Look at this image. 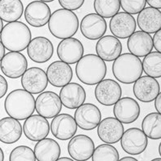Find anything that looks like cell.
<instances>
[{"instance_id": "16", "label": "cell", "mask_w": 161, "mask_h": 161, "mask_svg": "<svg viewBox=\"0 0 161 161\" xmlns=\"http://www.w3.org/2000/svg\"><path fill=\"white\" fill-rule=\"evenodd\" d=\"M53 43L43 36L31 39L27 46V54L31 61L36 63H44L51 59L53 55Z\"/></svg>"}, {"instance_id": "37", "label": "cell", "mask_w": 161, "mask_h": 161, "mask_svg": "<svg viewBox=\"0 0 161 161\" xmlns=\"http://www.w3.org/2000/svg\"><path fill=\"white\" fill-rule=\"evenodd\" d=\"M58 2L64 9L75 11L84 5V0H58Z\"/></svg>"}, {"instance_id": "26", "label": "cell", "mask_w": 161, "mask_h": 161, "mask_svg": "<svg viewBox=\"0 0 161 161\" xmlns=\"http://www.w3.org/2000/svg\"><path fill=\"white\" fill-rule=\"evenodd\" d=\"M129 53L142 57L147 56L153 49V43L151 35L144 31H136L129 37L127 43Z\"/></svg>"}, {"instance_id": "43", "label": "cell", "mask_w": 161, "mask_h": 161, "mask_svg": "<svg viewBox=\"0 0 161 161\" xmlns=\"http://www.w3.org/2000/svg\"><path fill=\"white\" fill-rule=\"evenodd\" d=\"M119 160H120V161H137V159H135V158L129 157V156H128V157L122 158V159H119Z\"/></svg>"}, {"instance_id": "3", "label": "cell", "mask_w": 161, "mask_h": 161, "mask_svg": "<svg viewBox=\"0 0 161 161\" xmlns=\"http://www.w3.org/2000/svg\"><path fill=\"white\" fill-rule=\"evenodd\" d=\"M32 38L31 30L18 20L5 25L0 34V41L10 52H21L27 48Z\"/></svg>"}, {"instance_id": "19", "label": "cell", "mask_w": 161, "mask_h": 161, "mask_svg": "<svg viewBox=\"0 0 161 161\" xmlns=\"http://www.w3.org/2000/svg\"><path fill=\"white\" fill-rule=\"evenodd\" d=\"M84 46L80 40L75 38L64 39L57 48V56L61 61L67 64H75L84 56Z\"/></svg>"}, {"instance_id": "1", "label": "cell", "mask_w": 161, "mask_h": 161, "mask_svg": "<svg viewBox=\"0 0 161 161\" xmlns=\"http://www.w3.org/2000/svg\"><path fill=\"white\" fill-rule=\"evenodd\" d=\"M106 71L105 61L94 54L83 56L75 66L76 76L80 82L87 85H96L104 80Z\"/></svg>"}, {"instance_id": "28", "label": "cell", "mask_w": 161, "mask_h": 161, "mask_svg": "<svg viewBox=\"0 0 161 161\" xmlns=\"http://www.w3.org/2000/svg\"><path fill=\"white\" fill-rule=\"evenodd\" d=\"M22 127L17 119L5 117L0 119V142L13 144L19 141L22 135Z\"/></svg>"}, {"instance_id": "29", "label": "cell", "mask_w": 161, "mask_h": 161, "mask_svg": "<svg viewBox=\"0 0 161 161\" xmlns=\"http://www.w3.org/2000/svg\"><path fill=\"white\" fill-rule=\"evenodd\" d=\"M34 153L36 160L57 161L61 155V147L55 140L45 137L37 142Z\"/></svg>"}, {"instance_id": "31", "label": "cell", "mask_w": 161, "mask_h": 161, "mask_svg": "<svg viewBox=\"0 0 161 161\" xmlns=\"http://www.w3.org/2000/svg\"><path fill=\"white\" fill-rule=\"evenodd\" d=\"M143 133L147 137L152 140H159L161 138V114L151 113L143 119L142 123Z\"/></svg>"}, {"instance_id": "21", "label": "cell", "mask_w": 161, "mask_h": 161, "mask_svg": "<svg viewBox=\"0 0 161 161\" xmlns=\"http://www.w3.org/2000/svg\"><path fill=\"white\" fill-rule=\"evenodd\" d=\"M160 92V87L155 78L141 76L134 82L133 93L137 99L142 102H151L155 100Z\"/></svg>"}, {"instance_id": "4", "label": "cell", "mask_w": 161, "mask_h": 161, "mask_svg": "<svg viewBox=\"0 0 161 161\" xmlns=\"http://www.w3.org/2000/svg\"><path fill=\"white\" fill-rule=\"evenodd\" d=\"M112 72L114 78L123 84H133L142 75V63L132 53L120 54L114 61Z\"/></svg>"}, {"instance_id": "17", "label": "cell", "mask_w": 161, "mask_h": 161, "mask_svg": "<svg viewBox=\"0 0 161 161\" xmlns=\"http://www.w3.org/2000/svg\"><path fill=\"white\" fill-rule=\"evenodd\" d=\"M107 25L105 18L97 13H90L82 19L80 31L86 39L97 40L106 34Z\"/></svg>"}, {"instance_id": "45", "label": "cell", "mask_w": 161, "mask_h": 161, "mask_svg": "<svg viewBox=\"0 0 161 161\" xmlns=\"http://www.w3.org/2000/svg\"><path fill=\"white\" fill-rule=\"evenodd\" d=\"M4 159V154L3 150L1 149V147H0V161H3Z\"/></svg>"}, {"instance_id": "35", "label": "cell", "mask_w": 161, "mask_h": 161, "mask_svg": "<svg viewBox=\"0 0 161 161\" xmlns=\"http://www.w3.org/2000/svg\"><path fill=\"white\" fill-rule=\"evenodd\" d=\"M10 161H35L34 151L26 146H20L12 150L9 155Z\"/></svg>"}, {"instance_id": "39", "label": "cell", "mask_w": 161, "mask_h": 161, "mask_svg": "<svg viewBox=\"0 0 161 161\" xmlns=\"http://www.w3.org/2000/svg\"><path fill=\"white\" fill-rule=\"evenodd\" d=\"M8 89V84L5 78L0 75V99L5 96Z\"/></svg>"}, {"instance_id": "40", "label": "cell", "mask_w": 161, "mask_h": 161, "mask_svg": "<svg viewBox=\"0 0 161 161\" xmlns=\"http://www.w3.org/2000/svg\"><path fill=\"white\" fill-rule=\"evenodd\" d=\"M146 2L149 4L151 8H156L160 10L161 8V0H146Z\"/></svg>"}, {"instance_id": "46", "label": "cell", "mask_w": 161, "mask_h": 161, "mask_svg": "<svg viewBox=\"0 0 161 161\" xmlns=\"http://www.w3.org/2000/svg\"><path fill=\"white\" fill-rule=\"evenodd\" d=\"M3 28V22L2 19L0 18V34H1V32H2Z\"/></svg>"}, {"instance_id": "12", "label": "cell", "mask_w": 161, "mask_h": 161, "mask_svg": "<svg viewBox=\"0 0 161 161\" xmlns=\"http://www.w3.org/2000/svg\"><path fill=\"white\" fill-rule=\"evenodd\" d=\"M137 28L136 20L132 14L125 12H117L110 20V31L118 39H128Z\"/></svg>"}, {"instance_id": "27", "label": "cell", "mask_w": 161, "mask_h": 161, "mask_svg": "<svg viewBox=\"0 0 161 161\" xmlns=\"http://www.w3.org/2000/svg\"><path fill=\"white\" fill-rule=\"evenodd\" d=\"M137 22L142 31L155 34L161 29L160 10L151 7L144 8L138 13Z\"/></svg>"}, {"instance_id": "48", "label": "cell", "mask_w": 161, "mask_h": 161, "mask_svg": "<svg viewBox=\"0 0 161 161\" xmlns=\"http://www.w3.org/2000/svg\"><path fill=\"white\" fill-rule=\"evenodd\" d=\"M159 156H161V143L159 144Z\"/></svg>"}, {"instance_id": "47", "label": "cell", "mask_w": 161, "mask_h": 161, "mask_svg": "<svg viewBox=\"0 0 161 161\" xmlns=\"http://www.w3.org/2000/svg\"><path fill=\"white\" fill-rule=\"evenodd\" d=\"M39 1H42V2L43 3H51V2H53L54 0H39Z\"/></svg>"}, {"instance_id": "8", "label": "cell", "mask_w": 161, "mask_h": 161, "mask_svg": "<svg viewBox=\"0 0 161 161\" xmlns=\"http://www.w3.org/2000/svg\"><path fill=\"white\" fill-rule=\"evenodd\" d=\"M77 126L86 131L93 130L102 120V113L97 106L91 103H84L75 112Z\"/></svg>"}, {"instance_id": "33", "label": "cell", "mask_w": 161, "mask_h": 161, "mask_svg": "<svg viewBox=\"0 0 161 161\" xmlns=\"http://www.w3.org/2000/svg\"><path fill=\"white\" fill-rule=\"evenodd\" d=\"M94 10L103 18H110L119 12L120 8L119 0H95Z\"/></svg>"}, {"instance_id": "20", "label": "cell", "mask_w": 161, "mask_h": 161, "mask_svg": "<svg viewBox=\"0 0 161 161\" xmlns=\"http://www.w3.org/2000/svg\"><path fill=\"white\" fill-rule=\"evenodd\" d=\"M125 128L115 117H107L101 120L97 126V135L102 142L114 144L120 141Z\"/></svg>"}, {"instance_id": "38", "label": "cell", "mask_w": 161, "mask_h": 161, "mask_svg": "<svg viewBox=\"0 0 161 161\" xmlns=\"http://www.w3.org/2000/svg\"><path fill=\"white\" fill-rule=\"evenodd\" d=\"M152 43H153V47H155L157 52H161V31H158L155 33L153 38H152Z\"/></svg>"}, {"instance_id": "23", "label": "cell", "mask_w": 161, "mask_h": 161, "mask_svg": "<svg viewBox=\"0 0 161 161\" xmlns=\"http://www.w3.org/2000/svg\"><path fill=\"white\" fill-rule=\"evenodd\" d=\"M46 75L51 85L62 88L65 84L70 83L73 78V70L69 64L57 61L49 65Z\"/></svg>"}, {"instance_id": "22", "label": "cell", "mask_w": 161, "mask_h": 161, "mask_svg": "<svg viewBox=\"0 0 161 161\" xmlns=\"http://www.w3.org/2000/svg\"><path fill=\"white\" fill-rule=\"evenodd\" d=\"M51 16V10L46 3L33 1L25 10V19L31 26L39 28L47 24Z\"/></svg>"}, {"instance_id": "5", "label": "cell", "mask_w": 161, "mask_h": 161, "mask_svg": "<svg viewBox=\"0 0 161 161\" xmlns=\"http://www.w3.org/2000/svg\"><path fill=\"white\" fill-rule=\"evenodd\" d=\"M49 31L60 39H67L75 35L79 29V18L72 11L58 9L51 14L48 22Z\"/></svg>"}, {"instance_id": "15", "label": "cell", "mask_w": 161, "mask_h": 161, "mask_svg": "<svg viewBox=\"0 0 161 161\" xmlns=\"http://www.w3.org/2000/svg\"><path fill=\"white\" fill-rule=\"evenodd\" d=\"M114 117L120 121L122 124H132L138 119L141 109L140 106L135 99L125 97L119 99L114 104Z\"/></svg>"}, {"instance_id": "10", "label": "cell", "mask_w": 161, "mask_h": 161, "mask_svg": "<svg viewBox=\"0 0 161 161\" xmlns=\"http://www.w3.org/2000/svg\"><path fill=\"white\" fill-rule=\"evenodd\" d=\"M62 103L56 92L47 91L41 92L35 99V110L41 116L54 118L61 112Z\"/></svg>"}, {"instance_id": "42", "label": "cell", "mask_w": 161, "mask_h": 161, "mask_svg": "<svg viewBox=\"0 0 161 161\" xmlns=\"http://www.w3.org/2000/svg\"><path fill=\"white\" fill-rule=\"evenodd\" d=\"M4 55H5V47H4L2 42L0 41V61H1V60H2Z\"/></svg>"}, {"instance_id": "13", "label": "cell", "mask_w": 161, "mask_h": 161, "mask_svg": "<svg viewBox=\"0 0 161 161\" xmlns=\"http://www.w3.org/2000/svg\"><path fill=\"white\" fill-rule=\"evenodd\" d=\"M22 131L29 140L38 142L47 137L50 132V125L47 118L39 114H32L25 121Z\"/></svg>"}, {"instance_id": "32", "label": "cell", "mask_w": 161, "mask_h": 161, "mask_svg": "<svg viewBox=\"0 0 161 161\" xmlns=\"http://www.w3.org/2000/svg\"><path fill=\"white\" fill-rule=\"evenodd\" d=\"M143 71L147 75L155 79L161 77V53L159 52H151L144 57L142 61Z\"/></svg>"}, {"instance_id": "18", "label": "cell", "mask_w": 161, "mask_h": 161, "mask_svg": "<svg viewBox=\"0 0 161 161\" xmlns=\"http://www.w3.org/2000/svg\"><path fill=\"white\" fill-rule=\"evenodd\" d=\"M51 132L56 138L66 141L75 136L77 132V124L69 114H58L51 123Z\"/></svg>"}, {"instance_id": "34", "label": "cell", "mask_w": 161, "mask_h": 161, "mask_svg": "<svg viewBox=\"0 0 161 161\" xmlns=\"http://www.w3.org/2000/svg\"><path fill=\"white\" fill-rule=\"evenodd\" d=\"M91 158L92 161H118L119 155L115 147L106 143L95 148Z\"/></svg>"}, {"instance_id": "2", "label": "cell", "mask_w": 161, "mask_h": 161, "mask_svg": "<svg viewBox=\"0 0 161 161\" xmlns=\"http://www.w3.org/2000/svg\"><path fill=\"white\" fill-rule=\"evenodd\" d=\"M4 109L10 117L24 120L35 112V99L26 90H13L5 99Z\"/></svg>"}, {"instance_id": "9", "label": "cell", "mask_w": 161, "mask_h": 161, "mask_svg": "<svg viewBox=\"0 0 161 161\" xmlns=\"http://www.w3.org/2000/svg\"><path fill=\"white\" fill-rule=\"evenodd\" d=\"M95 97L100 104L106 106H113L120 99L122 89L115 80L107 79L102 80L97 84L95 88Z\"/></svg>"}, {"instance_id": "24", "label": "cell", "mask_w": 161, "mask_h": 161, "mask_svg": "<svg viewBox=\"0 0 161 161\" xmlns=\"http://www.w3.org/2000/svg\"><path fill=\"white\" fill-rule=\"evenodd\" d=\"M59 97L62 106L73 110L84 104L86 100V92L80 84L69 83L62 87Z\"/></svg>"}, {"instance_id": "7", "label": "cell", "mask_w": 161, "mask_h": 161, "mask_svg": "<svg viewBox=\"0 0 161 161\" xmlns=\"http://www.w3.org/2000/svg\"><path fill=\"white\" fill-rule=\"evenodd\" d=\"M28 62L22 53L9 52L6 53L0 61L1 70L5 76L10 79L21 77L27 69Z\"/></svg>"}, {"instance_id": "44", "label": "cell", "mask_w": 161, "mask_h": 161, "mask_svg": "<svg viewBox=\"0 0 161 161\" xmlns=\"http://www.w3.org/2000/svg\"><path fill=\"white\" fill-rule=\"evenodd\" d=\"M73 159H70V158L67 157H63V158H58L57 159V161H73Z\"/></svg>"}, {"instance_id": "14", "label": "cell", "mask_w": 161, "mask_h": 161, "mask_svg": "<svg viewBox=\"0 0 161 161\" xmlns=\"http://www.w3.org/2000/svg\"><path fill=\"white\" fill-rule=\"evenodd\" d=\"M46 72L39 67H31L27 69L21 76V85L25 90L31 94H39L43 92L47 87Z\"/></svg>"}, {"instance_id": "6", "label": "cell", "mask_w": 161, "mask_h": 161, "mask_svg": "<svg viewBox=\"0 0 161 161\" xmlns=\"http://www.w3.org/2000/svg\"><path fill=\"white\" fill-rule=\"evenodd\" d=\"M120 141L122 149L133 155L143 153L148 145L147 135L137 128H131L124 132Z\"/></svg>"}, {"instance_id": "30", "label": "cell", "mask_w": 161, "mask_h": 161, "mask_svg": "<svg viewBox=\"0 0 161 161\" xmlns=\"http://www.w3.org/2000/svg\"><path fill=\"white\" fill-rule=\"evenodd\" d=\"M24 12L20 0H0V18L6 22L18 20Z\"/></svg>"}, {"instance_id": "36", "label": "cell", "mask_w": 161, "mask_h": 161, "mask_svg": "<svg viewBox=\"0 0 161 161\" xmlns=\"http://www.w3.org/2000/svg\"><path fill=\"white\" fill-rule=\"evenodd\" d=\"M123 10L129 14H138L146 7V0H119Z\"/></svg>"}, {"instance_id": "25", "label": "cell", "mask_w": 161, "mask_h": 161, "mask_svg": "<svg viewBox=\"0 0 161 161\" xmlns=\"http://www.w3.org/2000/svg\"><path fill=\"white\" fill-rule=\"evenodd\" d=\"M122 43L118 38L111 35L102 36L96 44L97 56L104 61H113L122 53Z\"/></svg>"}, {"instance_id": "49", "label": "cell", "mask_w": 161, "mask_h": 161, "mask_svg": "<svg viewBox=\"0 0 161 161\" xmlns=\"http://www.w3.org/2000/svg\"><path fill=\"white\" fill-rule=\"evenodd\" d=\"M152 161H161V159H152Z\"/></svg>"}, {"instance_id": "11", "label": "cell", "mask_w": 161, "mask_h": 161, "mask_svg": "<svg viewBox=\"0 0 161 161\" xmlns=\"http://www.w3.org/2000/svg\"><path fill=\"white\" fill-rule=\"evenodd\" d=\"M95 149L93 141L88 136L79 134L73 136L68 144V153L76 161H85L92 157Z\"/></svg>"}, {"instance_id": "41", "label": "cell", "mask_w": 161, "mask_h": 161, "mask_svg": "<svg viewBox=\"0 0 161 161\" xmlns=\"http://www.w3.org/2000/svg\"><path fill=\"white\" fill-rule=\"evenodd\" d=\"M155 107L158 113H161V94L159 92L155 98Z\"/></svg>"}]
</instances>
